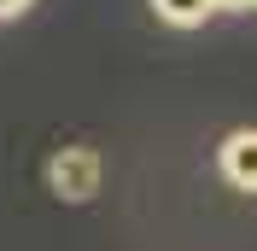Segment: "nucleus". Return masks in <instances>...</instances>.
I'll list each match as a JSON object with an SVG mask.
<instances>
[{
    "label": "nucleus",
    "mask_w": 257,
    "mask_h": 251,
    "mask_svg": "<svg viewBox=\"0 0 257 251\" xmlns=\"http://www.w3.org/2000/svg\"><path fill=\"white\" fill-rule=\"evenodd\" d=\"M30 6H35V0H0V18H24Z\"/></svg>",
    "instance_id": "20e7f679"
},
{
    "label": "nucleus",
    "mask_w": 257,
    "mask_h": 251,
    "mask_svg": "<svg viewBox=\"0 0 257 251\" xmlns=\"http://www.w3.org/2000/svg\"><path fill=\"white\" fill-rule=\"evenodd\" d=\"M240 6H257V0H216V12H240Z\"/></svg>",
    "instance_id": "39448f33"
},
{
    "label": "nucleus",
    "mask_w": 257,
    "mask_h": 251,
    "mask_svg": "<svg viewBox=\"0 0 257 251\" xmlns=\"http://www.w3.org/2000/svg\"><path fill=\"white\" fill-rule=\"evenodd\" d=\"M47 187L59 193V199H70V204H88L99 193V152L94 146H64V152H53Z\"/></svg>",
    "instance_id": "f257e3e1"
},
{
    "label": "nucleus",
    "mask_w": 257,
    "mask_h": 251,
    "mask_svg": "<svg viewBox=\"0 0 257 251\" xmlns=\"http://www.w3.org/2000/svg\"><path fill=\"white\" fill-rule=\"evenodd\" d=\"M152 12L164 24H176V30H193V24H205L216 12V0H152Z\"/></svg>",
    "instance_id": "7ed1b4c3"
},
{
    "label": "nucleus",
    "mask_w": 257,
    "mask_h": 251,
    "mask_svg": "<svg viewBox=\"0 0 257 251\" xmlns=\"http://www.w3.org/2000/svg\"><path fill=\"white\" fill-rule=\"evenodd\" d=\"M216 170L234 193H257V129H234L216 146Z\"/></svg>",
    "instance_id": "f03ea898"
}]
</instances>
